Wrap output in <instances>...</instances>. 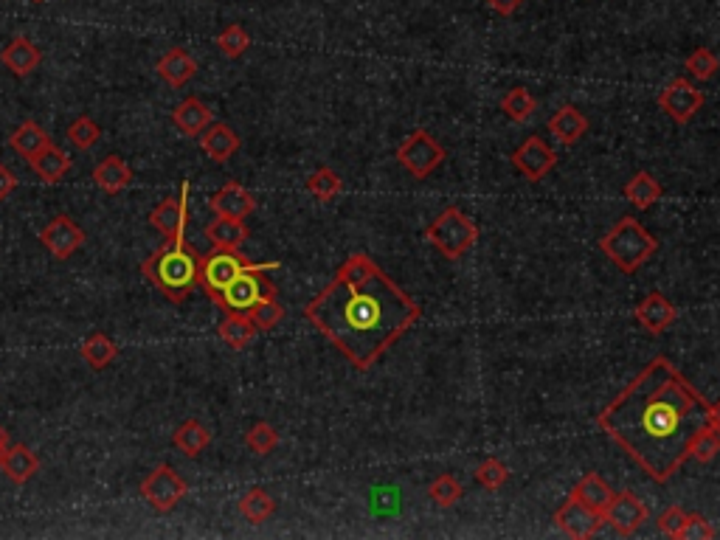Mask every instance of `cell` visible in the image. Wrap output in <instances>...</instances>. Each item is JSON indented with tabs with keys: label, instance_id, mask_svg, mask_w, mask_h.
<instances>
[{
	"label": "cell",
	"instance_id": "obj_10",
	"mask_svg": "<svg viewBox=\"0 0 720 540\" xmlns=\"http://www.w3.org/2000/svg\"><path fill=\"white\" fill-rule=\"evenodd\" d=\"M647 518H650V512H647V507L642 504V498L636 493H630V490L616 493L614 498H611V504L602 512V521L611 526L614 532H619L622 538L636 535Z\"/></svg>",
	"mask_w": 720,
	"mask_h": 540
},
{
	"label": "cell",
	"instance_id": "obj_31",
	"mask_svg": "<svg viewBox=\"0 0 720 540\" xmlns=\"http://www.w3.org/2000/svg\"><path fill=\"white\" fill-rule=\"evenodd\" d=\"M571 495L580 498L583 504H588L591 510H597L602 515L616 493L608 487V481L602 479V476H597V473H585L583 479L577 481V487H574V493Z\"/></svg>",
	"mask_w": 720,
	"mask_h": 540
},
{
	"label": "cell",
	"instance_id": "obj_32",
	"mask_svg": "<svg viewBox=\"0 0 720 540\" xmlns=\"http://www.w3.org/2000/svg\"><path fill=\"white\" fill-rule=\"evenodd\" d=\"M625 197H628L633 206H639V209H650L653 203H659L661 200V183L650 172H636L633 178L625 183Z\"/></svg>",
	"mask_w": 720,
	"mask_h": 540
},
{
	"label": "cell",
	"instance_id": "obj_3",
	"mask_svg": "<svg viewBox=\"0 0 720 540\" xmlns=\"http://www.w3.org/2000/svg\"><path fill=\"white\" fill-rule=\"evenodd\" d=\"M200 254L186 242V237L166 240L155 254L141 262V273L155 290H161L172 304H183L197 287Z\"/></svg>",
	"mask_w": 720,
	"mask_h": 540
},
{
	"label": "cell",
	"instance_id": "obj_42",
	"mask_svg": "<svg viewBox=\"0 0 720 540\" xmlns=\"http://www.w3.org/2000/svg\"><path fill=\"white\" fill-rule=\"evenodd\" d=\"M245 445L254 450L256 456H268L270 450L279 445V434L270 422H256L254 428L245 434Z\"/></svg>",
	"mask_w": 720,
	"mask_h": 540
},
{
	"label": "cell",
	"instance_id": "obj_48",
	"mask_svg": "<svg viewBox=\"0 0 720 540\" xmlns=\"http://www.w3.org/2000/svg\"><path fill=\"white\" fill-rule=\"evenodd\" d=\"M709 428L720 436V400L709 405Z\"/></svg>",
	"mask_w": 720,
	"mask_h": 540
},
{
	"label": "cell",
	"instance_id": "obj_41",
	"mask_svg": "<svg viewBox=\"0 0 720 540\" xmlns=\"http://www.w3.org/2000/svg\"><path fill=\"white\" fill-rule=\"evenodd\" d=\"M248 318L254 321V327L259 332H270L273 327H279L282 324V318H285V307L279 304L276 299H265L256 304L254 310L248 313Z\"/></svg>",
	"mask_w": 720,
	"mask_h": 540
},
{
	"label": "cell",
	"instance_id": "obj_11",
	"mask_svg": "<svg viewBox=\"0 0 720 540\" xmlns=\"http://www.w3.org/2000/svg\"><path fill=\"white\" fill-rule=\"evenodd\" d=\"M40 242H43V248L54 256V259L65 262V259H71V256L85 245V231H82V225L71 220L68 214H57V217L40 231Z\"/></svg>",
	"mask_w": 720,
	"mask_h": 540
},
{
	"label": "cell",
	"instance_id": "obj_50",
	"mask_svg": "<svg viewBox=\"0 0 720 540\" xmlns=\"http://www.w3.org/2000/svg\"><path fill=\"white\" fill-rule=\"evenodd\" d=\"M31 3H45V0H31Z\"/></svg>",
	"mask_w": 720,
	"mask_h": 540
},
{
	"label": "cell",
	"instance_id": "obj_46",
	"mask_svg": "<svg viewBox=\"0 0 720 540\" xmlns=\"http://www.w3.org/2000/svg\"><path fill=\"white\" fill-rule=\"evenodd\" d=\"M17 189V178L15 172L9 169L6 164H0V200H6V197L12 195Z\"/></svg>",
	"mask_w": 720,
	"mask_h": 540
},
{
	"label": "cell",
	"instance_id": "obj_1",
	"mask_svg": "<svg viewBox=\"0 0 720 540\" xmlns=\"http://www.w3.org/2000/svg\"><path fill=\"white\" fill-rule=\"evenodd\" d=\"M605 434L656 484L690 459L692 436L709 425V403L670 358H653L597 417Z\"/></svg>",
	"mask_w": 720,
	"mask_h": 540
},
{
	"label": "cell",
	"instance_id": "obj_26",
	"mask_svg": "<svg viewBox=\"0 0 720 540\" xmlns=\"http://www.w3.org/2000/svg\"><path fill=\"white\" fill-rule=\"evenodd\" d=\"M29 164L31 169H34V175L43 180V183H60V180L68 175V169H71V158H68L60 147L48 144L43 152H37V155L31 158Z\"/></svg>",
	"mask_w": 720,
	"mask_h": 540
},
{
	"label": "cell",
	"instance_id": "obj_47",
	"mask_svg": "<svg viewBox=\"0 0 720 540\" xmlns=\"http://www.w3.org/2000/svg\"><path fill=\"white\" fill-rule=\"evenodd\" d=\"M490 3V9H493L495 15H501V17H512L518 9H521V3L524 0H487Z\"/></svg>",
	"mask_w": 720,
	"mask_h": 540
},
{
	"label": "cell",
	"instance_id": "obj_2",
	"mask_svg": "<svg viewBox=\"0 0 720 540\" xmlns=\"http://www.w3.org/2000/svg\"><path fill=\"white\" fill-rule=\"evenodd\" d=\"M304 315L358 372H366L420 321L422 307L372 256L352 254Z\"/></svg>",
	"mask_w": 720,
	"mask_h": 540
},
{
	"label": "cell",
	"instance_id": "obj_22",
	"mask_svg": "<svg viewBox=\"0 0 720 540\" xmlns=\"http://www.w3.org/2000/svg\"><path fill=\"white\" fill-rule=\"evenodd\" d=\"M93 183L105 192V195H119L130 183H133V169L124 164L121 155H107L102 164L93 169Z\"/></svg>",
	"mask_w": 720,
	"mask_h": 540
},
{
	"label": "cell",
	"instance_id": "obj_38",
	"mask_svg": "<svg viewBox=\"0 0 720 540\" xmlns=\"http://www.w3.org/2000/svg\"><path fill=\"white\" fill-rule=\"evenodd\" d=\"M68 138H71V144H74L76 150H90V147H96L99 144V138H102V127L96 124V121L90 119V116H79L68 124Z\"/></svg>",
	"mask_w": 720,
	"mask_h": 540
},
{
	"label": "cell",
	"instance_id": "obj_4",
	"mask_svg": "<svg viewBox=\"0 0 720 540\" xmlns=\"http://www.w3.org/2000/svg\"><path fill=\"white\" fill-rule=\"evenodd\" d=\"M602 254L622 273H636L659 251V240L636 217H622L600 240Z\"/></svg>",
	"mask_w": 720,
	"mask_h": 540
},
{
	"label": "cell",
	"instance_id": "obj_21",
	"mask_svg": "<svg viewBox=\"0 0 720 540\" xmlns=\"http://www.w3.org/2000/svg\"><path fill=\"white\" fill-rule=\"evenodd\" d=\"M549 133L555 135L563 147H574L585 133H588V119L574 105H563L555 116L549 119Z\"/></svg>",
	"mask_w": 720,
	"mask_h": 540
},
{
	"label": "cell",
	"instance_id": "obj_7",
	"mask_svg": "<svg viewBox=\"0 0 720 540\" xmlns=\"http://www.w3.org/2000/svg\"><path fill=\"white\" fill-rule=\"evenodd\" d=\"M445 158H448L445 147H442L428 130H414V133L408 135L403 144L397 147V161H400V166H403L408 175H414V178H428L431 172L439 169V164H442Z\"/></svg>",
	"mask_w": 720,
	"mask_h": 540
},
{
	"label": "cell",
	"instance_id": "obj_43",
	"mask_svg": "<svg viewBox=\"0 0 720 540\" xmlns=\"http://www.w3.org/2000/svg\"><path fill=\"white\" fill-rule=\"evenodd\" d=\"M510 479V467L498 459H484L479 467H476V481H479L484 490H501L504 484Z\"/></svg>",
	"mask_w": 720,
	"mask_h": 540
},
{
	"label": "cell",
	"instance_id": "obj_49",
	"mask_svg": "<svg viewBox=\"0 0 720 540\" xmlns=\"http://www.w3.org/2000/svg\"><path fill=\"white\" fill-rule=\"evenodd\" d=\"M6 450H9V434L0 428V462H3V453H6Z\"/></svg>",
	"mask_w": 720,
	"mask_h": 540
},
{
	"label": "cell",
	"instance_id": "obj_8",
	"mask_svg": "<svg viewBox=\"0 0 720 540\" xmlns=\"http://www.w3.org/2000/svg\"><path fill=\"white\" fill-rule=\"evenodd\" d=\"M256 262H248L240 251H228V248H214L211 254L200 256V270H197V285L209 293L211 299L231 285L242 270L254 268Z\"/></svg>",
	"mask_w": 720,
	"mask_h": 540
},
{
	"label": "cell",
	"instance_id": "obj_45",
	"mask_svg": "<svg viewBox=\"0 0 720 540\" xmlns=\"http://www.w3.org/2000/svg\"><path fill=\"white\" fill-rule=\"evenodd\" d=\"M687 521V512L681 510V507H670V510H664L659 515V532H664L667 538H675L678 540V532H681V526Z\"/></svg>",
	"mask_w": 720,
	"mask_h": 540
},
{
	"label": "cell",
	"instance_id": "obj_44",
	"mask_svg": "<svg viewBox=\"0 0 720 540\" xmlns=\"http://www.w3.org/2000/svg\"><path fill=\"white\" fill-rule=\"evenodd\" d=\"M718 532H715V526L706 521L704 515H698V512H687V521L681 526V532H678V540H709L715 538Z\"/></svg>",
	"mask_w": 720,
	"mask_h": 540
},
{
	"label": "cell",
	"instance_id": "obj_40",
	"mask_svg": "<svg viewBox=\"0 0 720 540\" xmlns=\"http://www.w3.org/2000/svg\"><path fill=\"white\" fill-rule=\"evenodd\" d=\"M720 453V436L706 425V428H701L698 434L692 436V442H690V459H695V462H701V465H709L715 456Z\"/></svg>",
	"mask_w": 720,
	"mask_h": 540
},
{
	"label": "cell",
	"instance_id": "obj_23",
	"mask_svg": "<svg viewBox=\"0 0 720 540\" xmlns=\"http://www.w3.org/2000/svg\"><path fill=\"white\" fill-rule=\"evenodd\" d=\"M172 121H175V127H178L180 133L189 135V138H197L209 124H214V116H211L209 107L203 105L197 96H189V99H183V102L172 110Z\"/></svg>",
	"mask_w": 720,
	"mask_h": 540
},
{
	"label": "cell",
	"instance_id": "obj_9",
	"mask_svg": "<svg viewBox=\"0 0 720 540\" xmlns=\"http://www.w3.org/2000/svg\"><path fill=\"white\" fill-rule=\"evenodd\" d=\"M186 493H189V484L172 465H158L141 481V495L155 512H172L186 498Z\"/></svg>",
	"mask_w": 720,
	"mask_h": 540
},
{
	"label": "cell",
	"instance_id": "obj_37",
	"mask_svg": "<svg viewBox=\"0 0 720 540\" xmlns=\"http://www.w3.org/2000/svg\"><path fill=\"white\" fill-rule=\"evenodd\" d=\"M217 48H220V54L228 57V60H240L242 54L251 48V37H248V31L242 29L240 23H231L228 29L220 31Z\"/></svg>",
	"mask_w": 720,
	"mask_h": 540
},
{
	"label": "cell",
	"instance_id": "obj_35",
	"mask_svg": "<svg viewBox=\"0 0 720 540\" xmlns=\"http://www.w3.org/2000/svg\"><path fill=\"white\" fill-rule=\"evenodd\" d=\"M538 110V99L526 88H512L504 99H501V113L515 124H524L532 113Z\"/></svg>",
	"mask_w": 720,
	"mask_h": 540
},
{
	"label": "cell",
	"instance_id": "obj_25",
	"mask_svg": "<svg viewBox=\"0 0 720 540\" xmlns=\"http://www.w3.org/2000/svg\"><path fill=\"white\" fill-rule=\"evenodd\" d=\"M0 467H3L6 479L12 481V484H26V481L37 476L40 462H37V456H34L26 445H9V450L3 453Z\"/></svg>",
	"mask_w": 720,
	"mask_h": 540
},
{
	"label": "cell",
	"instance_id": "obj_13",
	"mask_svg": "<svg viewBox=\"0 0 720 540\" xmlns=\"http://www.w3.org/2000/svg\"><path fill=\"white\" fill-rule=\"evenodd\" d=\"M512 166H515L524 178L543 180L557 166V155L540 135H529L524 144L512 152Z\"/></svg>",
	"mask_w": 720,
	"mask_h": 540
},
{
	"label": "cell",
	"instance_id": "obj_28",
	"mask_svg": "<svg viewBox=\"0 0 720 540\" xmlns=\"http://www.w3.org/2000/svg\"><path fill=\"white\" fill-rule=\"evenodd\" d=\"M256 332L259 330L254 327V321L242 313H225V318L220 321V327H217L220 341H223L225 346H231V349H245V346H251V341L256 338Z\"/></svg>",
	"mask_w": 720,
	"mask_h": 540
},
{
	"label": "cell",
	"instance_id": "obj_19",
	"mask_svg": "<svg viewBox=\"0 0 720 540\" xmlns=\"http://www.w3.org/2000/svg\"><path fill=\"white\" fill-rule=\"evenodd\" d=\"M155 71H158V76L164 79L169 88H183L197 76V60L183 48H172L158 60Z\"/></svg>",
	"mask_w": 720,
	"mask_h": 540
},
{
	"label": "cell",
	"instance_id": "obj_27",
	"mask_svg": "<svg viewBox=\"0 0 720 540\" xmlns=\"http://www.w3.org/2000/svg\"><path fill=\"white\" fill-rule=\"evenodd\" d=\"M172 445H175L183 456L195 459V456H200V453L211 445V431L203 422L197 420L180 422L178 428H175V434H172Z\"/></svg>",
	"mask_w": 720,
	"mask_h": 540
},
{
	"label": "cell",
	"instance_id": "obj_5",
	"mask_svg": "<svg viewBox=\"0 0 720 540\" xmlns=\"http://www.w3.org/2000/svg\"><path fill=\"white\" fill-rule=\"evenodd\" d=\"M279 268V262H268V265H254V268L242 270L240 276L225 285L217 296H214V304L223 307L225 313H242L248 315L254 310L259 301L265 299H276V285L268 279L270 270Z\"/></svg>",
	"mask_w": 720,
	"mask_h": 540
},
{
	"label": "cell",
	"instance_id": "obj_33",
	"mask_svg": "<svg viewBox=\"0 0 720 540\" xmlns=\"http://www.w3.org/2000/svg\"><path fill=\"white\" fill-rule=\"evenodd\" d=\"M273 512H276V501H273V495H270L268 490H262V487H251V490L240 498V515L245 521H251V524H265Z\"/></svg>",
	"mask_w": 720,
	"mask_h": 540
},
{
	"label": "cell",
	"instance_id": "obj_15",
	"mask_svg": "<svg viewBox=\"0 0 720 540\" xmlns=\"http://www.w3.org/2000/svg\"><path fill=\"white\" fill-rule=\"evenodd\" d=\"M186 197H189V186H183V197H166L164 203H158L150 211V225L164 237V240H178L186 231L189 223V206H186Z\"/></svg>",
	"mask_w": 720,
	"mask_h": 540
},
{
	"label": "cell",
	"instance_id": "obj_34",
	"mask_svg": "<svg viewBox=\"0 0 720 540\" xmlns=\"http://www.w3.org/2000/svg\"><path fill=\"white\" fill-rule=\"evenodd\" d=\"M341 189H344V180L338 172H332L330 166H318L313 175L307 178V192L315 197V200H321V203H330L335 197L341 195Z\"/></svg>",
	"mask_w": 720,
	"mask_h": 540
},
{
	"label": "cell",
	"instance_id": "obj_6",
	"mask_svg": "<svg viewBox=\"0 0 720 540\" xmlns=\"http://www.w3.org/2000/svg\"><path fill=\"white\" fill-rule=\"evenodd\" d=\"M425 237L445 259H462L479 240V225L473 223L462 209L448 206L434 223L428 225Z\"/></svg>",
	"mask_w": 720,
	"mask_h": 540
},
{
	"label": "cell",
	"instance_id": "obj_36",
	"mask_svg": "<svg viewBox=\"0 0 720 540\" xmlns=\"http://www.w3.org/2000/svg\"><path fill=\"white\" fill-rule=\"evenodd\" d=\"M462 484H459V479L456 476H439V479H434V484L428 487V498L434 501L436 507L439 510H450V507H456L459 504V498H462Z\"/></svg>",
	"mask_w": 720,
	"mask_h": 540
},
{
	"label": "cell",
	"instance_id": "obj_39",
	"mask_svg": "<svg viewBox=\"0 0 720 540\" xmlns=\"http://www.w3.org/2000/svg\"><path fill=\"white\" fill-rule=\"evenodd\" d=\"M684 68H687V74H690L692 79L709 82V79L720 71V60L709 48H695L690 57H687V62H684Z\"/></svg>",
	"mask_w": 720,
	"mask_h": 540
},
{
	"label": "cell",
	"instance_id": "obj_12",
	"mask_svg": "<svg viewBox=\"0 0 720 540\" xmlns=\"http://www.w3.org/2000/svg\"><path fill=\"white\" fill-rule=\"evenodd\" d=\"M555 524L563 535H569L574 540H588L600 532V526L605 524L602 515L597 510H591L588 504H583L580 498L569 495L566 504L555 512Z\"/></svg>",
	"mask_w": 720,
	"mask_h": 540
},
{
	"label": "cell",
	"instance_id": "obj_30",
	"mask_svg": "<svg viewBox=\"0 0 720 540\" xmlns=\"http://www.w3.org/2000/svg\"><path fill=\"white\" fill-rule=\"evenodd\" d=\"M48 144H51V138H48V133H45L37 121H23L15 133H12V138H9V147H12L20 158H26V161H31L37 152H43Z\"/></svg>",
	"mask_w": 720,
	"mask_h": 540
},
{
	"label": "cell",
	"instance_id": "obj_24",
	"mask_svg": "<svg viewBox=\"0 0 720 540\" xmlns=\"http://www.w3.org/2000/svg\"><path fill=\"white\" fill-rule=\"evenodd\" d=\"M206 237L214 248H228V251H237L242 242L248 240V225L245 220H237V217H214L209 225H206Z\"/></svg>",
	"mask_w": 720,
	"mask_h": 540
},
{
	"label": "cell",
	"instance_id": "obj_17",
	"mask_svg": "<svg viewBox=\"0 0 720 540\" xmlns=\"http://www.w3.org/2000/svg\"><path fill=\"white\" fill-rule=\"evenodd\" d=\"M209 206L211 211L220 214V217H237V220H245L248 214H254L256 200L245 186L237 183V180H228L223 189H217V192L211 195Z\"/></svg>",
	"mask_w": 720,
	"mask_h": 540
},
{
	"label": "cell",
	"instance_id": "obj_20",
	"mask_svg": "<svg viewBox=\"0 0 720 540\" xmlns=\"http://www.w3.org/2000/svg\"><path fill=\"white\" fill-rule=\"evenodd\" d=\"M40 60H43V54H40V48L31 43L29 37H15L12 43L0 51V62L15 76L34 74Z\"/></svg>",
	"mask_w": 720,
	"mask_h": 540
},
{
	"label": "cell",
	"instance_id": "obj_18",
	"mask_svg": "<svg viewBox=\"0 0 720 540\" xmlns=\"http://www.w3.org/2000/svg\"><path fill=\"white\" fill-rule=\"evenodd\" d=\"M240 144V135L234 133L228 124H220V121H214L200 133V150L206 152L214 164L231 161L237 155V150H240Z\"/></svg>",
	"mask_w": 720,
	"mask_h": 540
},
{
	"label": "cell",
	"instance_id": "obj_14",
	"mask_svg": "<svg viewBox=\"0 0 720 540\" xmlns=\"http://www.w3.org/2000/svg\"><path fill=\"white\" fill-rule=\"evenodd\" d=\"M659 107L675 124H687L704 107V93L698 88H692L687 79H673L659 93Z\"/></svg>",
	"mask_w": 720,
	"mask_h": 540
},
{
	"label": "cell",
	"instance_id": "obj_29",
	"mask_svg": "<svg viewBox=\"0 0 720 540\" xmlns=\"http://www.w3.org/2000/svg\"><path fill=\"white\" fill-rule=\"evenodd\" d=\"M82 360L88 363L93 372H102L107 369L113 360L119 358V346L113 344V338H107L105 332H93L82 341V349H79Z\"/></svg>",
	"mask_w": 720,
	"mask_h": 540
},
{
	"label": "cell",
	"instance_id": "obj_16",
	"mask_svg": "<svg viewBox=\"0 0 720 540\" xmlns=\"http://www.w3.org/2000/svg\"><path fill=\"white\" fill-rule=\"evenodd\" d=\"M636 321L645 327L647 332H653V335H661L664 330H670L675 324V318H678V310H675V304L664 293H647L645 299L636 304Z\"/></svg>",
	"mask_w": 720,
	"mask_h": 540
}]
</instances>
